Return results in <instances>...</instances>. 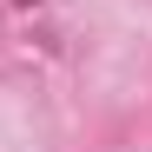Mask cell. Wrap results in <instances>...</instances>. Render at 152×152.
Wrapping results in <instances>:
<instances>
[{
	"instance_id": "1",
	"label": "cell",
	"mask_w": 152,
	"mask_h": 152,
	"mask_svg": "<svg viewBox=\"0 0 152 152\" xmlns=\"http://www.w3.org/2000/svg\"><path fill=\"white\" fill-rule=\"evenodd\" d=\"M13 7H40V0H13Z\"/></svg>"
}]
</instances>
